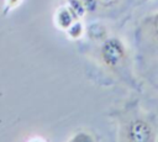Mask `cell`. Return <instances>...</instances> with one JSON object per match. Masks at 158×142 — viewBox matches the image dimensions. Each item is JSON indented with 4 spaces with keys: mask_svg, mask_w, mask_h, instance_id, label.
<instances>
[{
    "mask_svg": "<svg viewBox=\"0 0 158 142\" xmlns=\"http://www.w3.org/2000/svg\"><path fill=\"white\" fill-rule=\"evenodd\" d=\"M100 58L110 70H118L127 59V49L123 42L117 37L107 38L100 47Z\"/></svg>",
    "mask_w": 158,
    "mask_h": 142,
    "instance_id": "1",
    "label": "cell"
},
{
    "mask_svg": "<svg viewBox=\"0 0 158 142\" xmlns=\"http://www.w3.org/2000/svg\"><path fill=\"white\" fill-rule=\"evenodd\" d=\"M125 140L130 142H153L156 141V130L146 119H133L125 128Z\"/></svg>",
    "mask_w": 158,
    "mask_h": 142,
    "instance_id": "2",
    "label": "cell"
},
{
    "mask_svg": "<svg viewBox=\"0 0 158 142\" xmlns=\"http://www.w3.org/2000/svg\"><path fill=\"white\" fill-rule=\"evenodd\" d=\"M74 15H78L72 7H64L58 14V23L63 28H69L74 23Z\"/></svg>",
    "mask_w": 158,
    "mask_h": 142,
    "instance_id": "3",
    "label": "cell"
},
{
    "mask_svg": "<svg viewBox=\"0 0 158 142\" xmlns=\"http://www.w3.org/2000/svg\"><path fill=\"white\" fill-rule=\"evenodd\" d=\"M118 1L120 0H96L98 5H100L102 7H112V6L117 5Z\"/></svg>",
    "mask_w": 158,
    "mask_h": 142,
    "instance_id": "4",
    "label": "cell"
},
{
    "mask_svg": "<svg viewBox=\"0 0 158 142\" xmlns=\"http://www.w3.org/2000/svg\"><path fill=\"white\" fill-rule=\"evenodd\" d=\"M152 31L156 40L158 41V12L152 17Z\"/></svg>",
    "mask_w": 158,
    "mask_h": 142,
    "instance_id": "5",
    "label": "cell"
},
{
    "mask_svg": "<svg viewBox=\"0 0 158 142\" xmlns=\"http://www.w3.org/2000/svg\"><path fill=\"white\" fill-rule=\"evenodd\" d=\"M91 140H93V138H91L86 132H85V133H84V132H80V133L77 135V137H73V138H72V141H79V142H81V141L88 142V141H91Z\"/></svg>",
    "mask_w": 158,
    "mask_h": 142,
    "instance_id": "6",
    "label": "cell"
},
{
    "mask_svg": "<svg viewBox=\"0 0 158 142\" xmlns=\"http://www.w3.org/2000/svg\"><path fill=\"white\" fill-rule=\"evenodd\" d=\"M21 2V0H6V9H12L15 6H17Z\"/></svg>",
    "mask_w": 158,
    "mask_h": 142,
    "instance_id": "7",
    "label": "cell"
},
{
    "mask_svg": "<svg viewBox=\"0 0 158 142\" xmlns=\"http://www.w3.org/2000/svg\"><path fill=\"white\" fill-rule=\"evenodd\" d=\"M143 1H149V0H143Z\"/></svg>",
    "mask_w": 158,
    "mask_h": 142,
    "instance_id": "8",
    "label": "cell"
}]
</instances>
